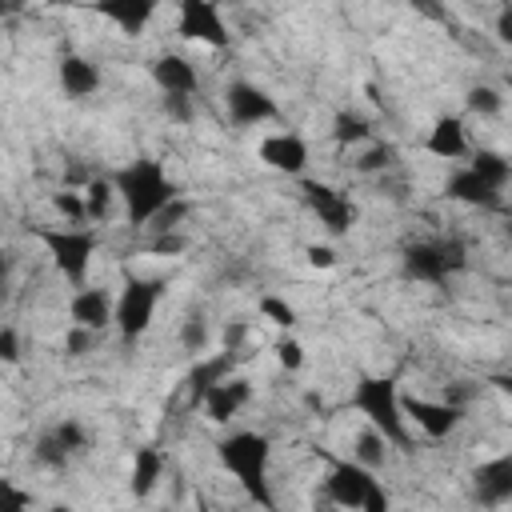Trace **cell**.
<instances>
[{"mask_svg": "<svg viewBox=\"0 0 512 512\" xmlns=\"http://www.w3.org/2000/svg\"><path fill=\"white\" fill-rule=\"evenodd\" d=\"M116 192L128 208V224L132 228H148L152 216L176 200V184L168 180V172L156 160H136L116 176Z\"/></svg>", "mask_w": 512, "mask_h": 512, "instance_id": "6da1fadb", "label": "cell"}, {"mask_svg": "<svg viewBox=\"0 0 512 512\" xmlns=\"http://www.w3.org/2000/svg\"><path fill=\"white\" fill-rule=\"evenodd\" d=\"M268 456H272V444L268 436L260 432H232L220 440V464L248 488L252 500H260L264 508L272 504V492H268Z\"/></svg>", "mask_w": 512, "mask_h": 512, "instance_id": "7a4b0ae2", "label": "cell"}, {"mask_svg": "<svg viewBox=\"0 0 512 512\" xmlns=\"http://www.w3.org/2000/svg\"><path fill=\"white\" fill-rule=\"evenodd\" d=\"M356 412L388 436V444H408V416H404V400L396 392V384L388 376H364L356 384V396H352Z\"/></svg>", "mask_w": 512, "mask_h": 512, "instance_id": "3957f363", "label": "cell"}, {"mask_svg": "<svg viewBox=\"0 0 512 512\" xmlns=\"http://www.w3.org/2000/svg\"><path fill=\"white\" fill-rule=\"evenodd\" d=\"M324 488L344 508H364V512H384L388 508V492L376 484L372 468L360 464V460H336Z\"/></svg>", "mask_w": 512, "mask_h": 512, "instance_id": "277c9868", "label": "cell"}, {"mask_svg": "<svg viewBox=\"0 0 512 512\" xmlns=\"http://www.w3.org/2000/svg\"><path fill=\"white\" fill-rule=\"evenodd\" d=\"M456 268H464V244L460 240H416L404 248V272L412 280L440 284Z\"/></svg>", "mask_w": 512, "mask_h": 512, "instance_id": "5b68a950", "label": "cell"}, {"mask_svg": "<svg viewBox=\"0 0 512 512\" xmlns=\"http://www.w3.org/2000/svg\"><path fill=\"white\" fill-rule=\"evenodd\" d=\"M52 264L72 280V284H84L88 276V264H92V252H96V236L84 232V228H44L40 232Z\"/></svg>", "mask_w": 512, "mask_h": 512, "instance_id": "8992f818", "label": "cell"}, {"mask_svg": "<svg viewBox=\"0 0 512 512\" xmlns=\"http://www.w3.org/2000/svg\"><path fill=\"white\" fill-rule=\"evenodd\" d=\"M164 296V284L160 280H144V276H132L116 300V328L124 340H136L144 336V328L152 324V312Z\"/></svg>", "mask_w": 512, "mask_h": 512, "instance_id": "52a82bcc", "label": "cell"}, {"mask_svg": "<svg viewBox=\"0 0 512 512\" xmlns=\"http://www.w3.org/2000/svg\"><path fill=\"white\" fill-rule=\"evenodd\" d=\"M304 200H308V208L316 212V220L332 232V236H344L348 228H352V220H356V208H352V200L344 196V192H336L332 184H304Z\"/></svg>", "mask_w": 512, "mask_h": 512, "instance_id": "ba28073f", "label": "cell"}, {"mask_svg": "<svg viewBox=\"0 0 512 512\" xmlns=\"http://www.w3.org/2000/svg\"><path fill=\"white\" fill-rule=\"evenodd\" d=\"M180 36L212 44V48L228 44V28H224L212 0H180Z\"/></svg>", "mask_w": 512, "mask_h": 512, "instance_id": "9c48e42d", "label": "cell"}, {"mask_svg": "<svg viewBox=\"0 0 512 512\" xmlns=\"http://www.w3.org/2000/svg\"><path fill=\"white\" fill-rule=\"evenodd\" d=\"M400 400H404V416L432 440L456 432V424H460V408L448 400H424V396H400Z\"/></svg>", "mask_w": 512, "mask_h": 512, "instance_id": "30bf717a", "label": "cell"}, {"mask_svg": "<svg viewBox=\"0 0 512 512\" xmlns=\"http://www.w3.org/2000/svg\"><path fill=\"white\" fill-rule=\"evenodd\" d=\"M472 492H476L480 504H504V500H512V452L480 464L472 472Z\"/></svg>", "mask_w": 512, "mask_h": 512, "instance_id": "8fae6325", "label": "cell"}, {"mask_svg": "<svg viewBox=\"0 0 512 512\" xmlns=\"http://www.w3.org/2000/svg\"><path fill=\"white\" fill-rule=\"evenodd\" d=\"M248 396H252V388H248V380H240V376H224V380H216L208 392H204V412H208V420H216V424H224V420H232L244 404H248Z\"/></svg>", "mask_w": 512, "mask_h": 512, "instance_id": "7c38bea8", "label": "cell"}, {"mask_svg": "<svg viewBox=\"0 0 512 512\" xmlns=\"http://www.w3.org/2000/svg\"><path fill=\"white\" fill-rule=\"evenodd\" d=\"M224 100H228V112H232L236 124H264V120L276 116L272 96L264 88H256V84H232Z\"/></svg>", "mask_w": 512, "mask_h": 512, "instance_id": "4fadbf2b", "label": "cell"}, {"mask_svg": "<svg viewBox=\"0 0 512 512\" xmlns=\"http://www.w3.org/2000/svg\"><path fill=\"white\" fill-rule=\"evenodd\" d=\"M260 160H264L268 168H276V172L300 176L304 164H308V144H304L300 136H292V132H276V136H268V140L260 144Z\"/></svg>", "mask_w": 512, "mask_h": 512, "instance_id": "5bb4252c", "label": "cell"}, {"mask_svg": "<svg viewBox=\"0 0 512 512\" xmlns=\"http://www.w3.org/2000/svg\"><path fill=\"white\" fill-rule=\"evenodd\" d=\"M152 80L164 88V96H196L200 88V76H196V64L188 56H160L152 64Z\"/></svg>", "mask_w": 512, "mask_h": 512, "instance_id": "9a60e30c", "label": "cell"}, {"mask_svg": "<svg viewBox=\"0 0 512 512\" xmlns=\"http://www.w3.org/2000/svg\"><path fill=\"white\" fill-rule=\"evenodd\" d=\"M96 12L128 36H140L156 12V0H96Z\"/></svg>", "mask_w": 512, "mask_h": 512, "instance_id": "2e32d148", "label": "cell"}, {"mask_svg": "<svg viewBox=\"0 0 512 512\" xmlns=\"http://www.w3.org/2000/svg\"><path fill=\"white\" fill-rule=\"evenodd\" d=\"M116 320V304L104 288H80L72 296V324H84V328H108Z\"/></svg>", "mask_w": 512, "mask_h": 512, "instance_id": "e0dca14e", "label": "cell"}, {"mask_svg": "<svg viewBox=\"0 0 512 512\" xmlns=\"http://www.w3.org/2000/svg\"><path fill=\"white\" fill-rule=\"evenodd\" d=\"M448 196H452V200H460V204L488 208V204H496V200H500V188H496V184H488L480 172L460 168V172H452V180H448Z\"/></svg>", "mask_w": 512, "mask_h": 512, "instance_id": "ac0fdd59", "label": "cell"}, {"mask_svg": "<svg viewBox=\"0 0 512 512\" xmlns=\"http://www.w3.org/2000/svg\"><path fill=\"white\" fill-rule=\"evenodd\" d=\"M60 88H64V96H72V100L92 96V92L100 88L96 64L84 60V56H64V60H60Z\"/></svg>", "mask_w": 512, "mask_h": 512, "instance_id": "d6986e66", "label": "cell"}, {"mask_svg": "<svg viewBox=\"0 0 512 512\" xmlns=\"http://www.w3.org/2000/svg\"><path fill=\"white\" fill-rule=\"evenodd\" d=\"M428 152L440 156V160H460L468 152V136H464V124L456 116H444L436 120V128L428 132Z\"/></svg>", "mask_w": 512, "mask_h": 512, "instance_id": "ffe728a7", "label": "cell"}, {"mask_svg": "<svg viewBox=\"0 0 512 512\" xmlns=\"http://www.w3.org/2000/svg\"><path fill=\"white\" fill-rule=\"evenodd\" d=\"M164 476V452L160 448H136L132 456V492L148 496Z\"/></svg>", "mask_w": 512, "mask_h": 512, "instance_id": "44dd1931", "label": "cell"}, {"mask_svg": "<svg viewBox=\"0 0 512 512\" xmlns=\"http://www.w3.org/2000/svg\"><path fill=\"white\" fill-rule=\"evenodd\" d=\"M468 168L472 172H480L488 184H496L500 192H504V184L512 180V160H504L500 152H488V148H480V152H472V160H468Z\"/></svg>", "mask_w": 512, "mask_h": 512, "instance_id": "7402d4cb", "label": "cell"}, {"mask_svg": "<svg viewBox=\"0 0 512 512\" xmlns=\"http://www.w3.org/2000/svg\"><path fill=\"white\" fill-rule=\"evenodd\" d=\"M112 196H116V184H108V180H88V184H84L88 220H108V212H112Z\"/></svg>", "mask_w": 512, "mask_h": 512, "instance_id": "603a6c76", "label": "cell"}, {"mask_svg": "<svg viewBox=\"0 0 512 512\" xmlns=\"http://www.w3.org/2000/svg\"><path fill=\"white\" fill-rule=\"evenodd\" d=\"M332 136H336V144H360V140H368L372 136V128H368V120L364 116H356V112H340L336 116V128H332Z\"/></svg>", "mask_w": 512, "mask_h": 512, "instance_id": "cb8c5ba5", "label": "cell"}, {"mask_svg": "<svg viewBox=\"0 0 512 512\" xmlns=\"http://www.w3.org/2000/svg\"><path fill=\"white\" fill-rule=\"evenodd\" d=\"M52 208H56L64 220H72V224H84V220H88L84 192H56V196H52Z\"/></svg>", "mask_w": 512, "mask_h": 512, "instance_id": "d4e9b609", "label": "cell"}, {"mask_svg": "<svg viewBox=\"0 0 512 512\" xmlns=\"http://www.w3.org/2000/svg\"><path fill=\"white\" fill-rule=\"evenodd\" d=\"M260 316H264L268 324H276V328H292V324H296V308H292L288 300H280V296H264V300H260Z\"/></svg>", "mask_w": 512, "mask_h": 512, "instance_id": "484cf974", "label": "cell"}, {"mask_svg": "<svg viewBox=\"0 0 512 512\" xmlns=\"http://www.w3.org/2000/svg\"><path fill=\"white\" fill-rule=\"evenodd\" d=\"M384 444H388V436L384 432H364L360 436V448H356V460L360 464H368V468H376V464H384Z\"/></svg>", "mask_w": 512, "mask_h": 512, "instance_id": "4316f807", "label": "cell"}, {"mask_svg": "<svg viewBox=\"0 0 512 512\" xmlns=\"http://www.w3.org/2000/svg\"><path fill=\"white\" fill-rule=\"evenodd\" d=\"M96 340H100V332H96V328L72 324V332L64 336V352H68V356H84V352H92V348H96Z\"/></svg>", "mask_w": 512, "mask_h": 512, "instance_id": "83f0119b", "label": "cell"}, {"mask_svg": "<svg viewBox=\"0 0 512 512\" xmlns=\"http://www.w3.org/2000/svg\"><path fill=\"white\" fill-rule=\"evenodd\" d=\"M392 160H396V152H392L388 144H372V148L356 160V168H360V172H380V168H388Z\"/></svg>", "mask_w": 512, "mask_h": 512, "instance_id": "f1b7e54d", "label": "cell"}, {"mask_svg": "<svg viewBox=\"0 0 512 512\" xmlns=\"http://www.w3.org/2000/svg\"><path fill=\"white\" fill-rule=\"evenodd\" d=\"M276 360H280L288 372H296V368L304 364V344L292 340V336H280V340H276Z\"/></svg>", "mask_w": 512, "mask_h": 512, "instance_id": "f546056e", "label": "cell"}, {"mask_svg": "<svg viewBox=\"0 0 512 512\" xmlns=\"http://www.w3.org/2000/svg\"><path fill=\"white\" fill-rule=\"evenodd\" d=\"M468 108L480 112V116L500 112V96H496V88H472V92H468Z\"/></svg>", "mask_w": 512, "mask_h": 512, "instance_id": "4dcf8cb0", "label": "cell"}, {"mask_svg": "<svg viewBox=\"0 0 512 512\" xmlns=\"http://www.w3.org/2000/svg\"><path fill=\"white\" fill-rule=\"evenodd\" d=\"M0 356H4V364H16L20 360V336H16L12 324L0 328Z\"/></svg>", "mask_w": 512, "mask_h": 512, "instance_id": "1f68e13d", "label": "cell"}, {"mask_svg": "<svg viewBox=\"0 0 512 512\" xmlns=\"http://www.w3.org/2000/svg\"><path fill=\"white\" fill-rule=\"evenodd\" d=\"M180 340H184V348H188V352H200V348H204V340H208L204 320H188V324H184V332H180Z\"/></svg>", "mask_w": 512, "mask_h": 512, "instance_id": "d6a6232c", "label": "cell"}, {"mask_svg": "<svg viewBox=\"0 0 512 512\" xmlns=\"http://www.w3.org/2000/svg\"><path fill=\"white\" fill-rule=\"evenodd\" d=\"M180 248H184V236L180 232H156L152 252H180Z\"/></svg>", "mask_w": 512, "mask_h": 512, "instance_id": "836d02e7", "label": "cell"}, {"mask_svg": "<svg viewBox=\"0 0 512 512\" xmlns=\"http://www.w3.org/2000/svg\"><path fill=\"white\" fill-rule=\"evenodd\" d=\"M308 264H316V268H332V264H336V252H332V248L312 244V248H308Z\"/></svg>", "mask_w": 512, "mask_h": 512, "instance_id": "e575fe53", "label": "cell"}, {"mask_svg": "<svg viewBox=\"0 0 512 512\" xmlns=\"http://www.w3.org/2000/svg\"><path fill=\"white\" fill-rule=\"evenodd\" d=\"M496 32H500V40H504V44H512V8H504V12H500Z\"/></svg>", "mask_w": 512, "mask_h": 512, "instance_id": "d590c367", "label": "cell"}, {"mask_svg": "<svg viewBox=\"0 0 512 512\" xmlns=\"http://www.w3.org/2000/svg\"><path fill=\"white\" fill-rule=\"evenodd\" d=\"M412 4H420L428 16H436V12H440V4H436V0H412Z\"/></svg>", "mask_w": 512, "mask_h": 512, "instance_id": "8d00e7d4", "label": "cell"}, {"mask_svg": "<svg viewBox=\"0 0 512 512\" xmlns=\"http://www.w3.org/2000/svg\"><path fill=\"white\" fill-rule=\"evenodd\" d=\"M496 384H500V388H504V392L512 396V376H496Z\"/></svg>", "mask_w": 512, "mask_h": 512, "instance_id": "74e56055", "label": "cell"}]
</instances>
